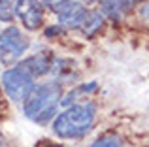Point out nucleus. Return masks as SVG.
I'll list each match as a JSON object with an SVG mask.
<instances>
[{
    "label": "nucleus",
    "mask_w": 149,
    "mask_h": 147,
    "mask_svg": "<svg viewBox=\"0 0 149 147\" xmlns=\"http://www.w3.org/2000/svg\"><path fill=\"white\" fill-rule=\"evenodd\" d=\"M96 106L93 102H79L66 107L53 119V132L61 140H79L95 126Z\"/></svg>",
    "instance_id": "obj_1"
},
{
    "label": "nucleus",
    "mask_w": 149,
    "mask_h": 147,
    "mask_svg": "<svg viewBox=\"0 0 149 147\" xmlns=\"http://www.w3.org/2000/svg\"><path fill=\"white\" fill-rule=\"evenodd\" d=\"M62 100V87L58 81H45L34 87L29 98L23 102V111L26 119L36 125H47L57 113Z\"/></svg>",
    "instance_id": "obj_2"
},
{
    "label": "nucleus",
    "mask_w": 149,
    "mask_h": 147,
    "mask_svg": "<svg viewBox=\"0 0 149 147\" xmlns=\"http://www.w3.org/2000/svg\"><path fill=\"white\" fill-rule=\"evenodd\" d=\"M34 87H36L34 77L19 64L13 68H8L2 74V89L6 96L13 102H25L29 94L34 91Z\"/></svg>",
    "instance_id": "obj_3"
},
{
    "label": "nucleus",
    "mask_w": 149,
    "mask_h": 147,
    "mask_svg": "<svg viewBox=\"0 0 149 147\" xmlns=\"http://www.w3.org/2000/svg\"><path fill=\"white\" fill-rule=\"evenodd\" d=\"M26 47H29V40L21 28L10 25L0 32V60L2 62L17 60L19 57L25 55Z\"/></svg>",
    "instance_id": "obj_4"
},
{
    "label": "nucleus",
    "mask_w": 149,
    "mask_h": 147,
    "mask_svg": "<svg viewBox=\"0 0 149 147\" xmlns=\"http://www.w3.org/2000/svg\"><path fill=\"white\" fill-rule=\"evenodd\" d=\"M15 15L21 19L26 30H38L44 23V8L40 0H17Z\"/></svg>",
    "instance_id": "obj_5"
},
{
    "label": "nucleus",
    "mask_w": 149,
    "mask_h": 147,
    "mask_svg": "<svg viewBox=\"0 0 149 147\" xmlns=\"http://www.w3.org/2000/svg\"><path fill=\"white\" fill-rule=\"evenodd\" d=\"M53 62H55L53 53L45 49V51H38V53H34V55H30L29 59L21 60L19 66L25 68V70L36 79V77H42V76H45V74H49L51 68H53Z\"/></svg>",
    "instance_id": "obj_6"
},
{
    "label": "nucleus",
    "mask_w": 149,
    "mask_h": 147,
    "mask_svg": "<svg viewBox=\"0 0 149 147\" xmlns=\"http://www.w3.org/2000/svg\"><path fill=\"white\" fill-rule=\"evenodd\" d=\"M87 13H89L87 8H85L81 2H76L72 10H68L64 15L58 17V21H61V25L64 26V28H81V25L85 23Z\"/></svg>",
    "instance_id": "obj_7"
},
{
    "label": "nucleus",
    "mask_w": 149,
    "mask_h": 147,
    "mask_svg": "<svg viewBox=\"0 0 149 147\" xmlns=\"http://www.w3.org/2000/svg\"><path fill=\"white\" fill-rule=\"evenodd\" d=\"M104 15L100 13V11H89L87 17H85V23L81 25V32H83V36L87 38H95L96 34L102 30V26H104Z\"/></svg>",
    "instance_id": "obj_8"
},
{
    "label": "nucleus",
    "mask_w": 149,
    "mask_h": 147,
    "mask_svg": "<svg viewBox=\"0 0 149 147\" xmlns=\"http://www.w3.org/2000/svg\"><path fill=\"white\" fill-rule=\"evenodd\" d=\"M95 89H96V83H95V81H91L89 85L87 83H85V85H79V87L72 89V91H70L68 94L61 100V104H62V106H66V107H70V104H72V102L79 100L81 96H85V98H87V94H89V92H93Z\"/></svg>",
    "instance_id": "obj_9"
},
{
    "label": "nucleus",
    "mask_w": 149,
    "mask_h": 147,
    "mask_svg": "<svg viewBox=\"0 0 149 147\" xmlns=\"http://www.w3.org/2000/svg\"><path fill=\"white\" fill-rule=\"evenodd\" d=\"M100 13L104 15V17L111 19V21H121V17H123V10L119 8V4L115 2V0H100Z\"/></svg>",
    "instance_id": "obj_10"
},
{
    "label": "nucleus",
    "mask_w": 149,
    "mask_h": 147,
    "mask_svg": "<svg viewBox=\"0 0 149 147\" xmlns=\"http://www.w3.org/2000/svg\"><path fill=\"white\" fill-rule=\"evenodd\" d=\"M89 147H125V144H123V138H121L119 134L106 132V134H102V136L96 138Z\"/></svg>",
    "instance_id": "obj_11"
},
{
    "label": "nucleus",
    "mask_w": 149,
    "mask_h": 147,
    "mask_svg": "<svg viewBox=\"0 0 149 147\" xmlns=\"http://www.w3.org/2000/svg\"><path fill=\"white\" fill-rule=\"evenodd\" d=\"M15 6H17V0H0V21L2 23L13 21Z\"/></svg>",
    "instance_id": "obj_12"
},
{
    "label": "nucleus",
    "mask_w": 149,
    "mask_h": 147,
    "mask_svg": "<svg viewBox=\"0 0 149 147\" xmlns=\"http://www.w3.org/2000/svg\"><path fill=\"white\" fill-rule=\"evenodd\" d=\"M76 2H77V0H49L45 6H47L53 13H57L58 17H61V15H64L68 10H72Z\"/></svg>",
    "instance_id": "obj_13"
},
{
    "label": "nucleus",
    "mask_w": 149,
    "mask_h": 147,
    "mask_svg": "<svg viewBox=\"0 0 149 147\" xmlns=\"http://www.w3.org/2000/svg\"><path fill=\"white\" fill-rule=\"evenodd\" d=\"M64 26L58 23V25H53V26H47L45 28V38H51V36H58V34H64Z\"/></svg>",
    "instance_id": "obj_14"
},
{
    "label": "nucleus",
    "mask_w": 149,
    "mask_h": 147,
    "mask_svg": "<svg viewBox=\"0 0 149 147\" xmlns=\"http://www.w3.org/2000/svg\"><path fill=\"white\" fill-rule=\"evenodd\" d=\"M117 4H119V8L123 10V13H127V11H130L132 8H134L136 0H115Z\"/></svg>",
    "instance_id": "obj_15"
},
{
    "label": "nucleus",
    "mask_w": 149,
    "mask_h": 147,
    "mask_svg": "<svg viewBox=\"0 0 149 147\" xmlns=\"http://www.w3.org/2000/svg\"><path fill=\"white\" fill-rule=\"evenodd\" d=\"M38 147H64V145H61V144H51V141H40V145Z\"/></svg>",
    "instance_id": "obj_16"
},
{
    "label": "nucleus",
    "mask_w": 149,
    "mask_h": 147,
    "mask_svg": "<svg viewBox=\"0 0 149 147\" xmlns=\"http://www.w3.org/2000/svg\"><path fill=\"white\" fill-rule=\"evenodd\" d=\"M140 13H142V17H146V19H149V2L146 4V6L140 10Z\"/></svg>",
    "instance_id": "obj_17"
},
{
    "label": "nucleus",
    "mask_w": 149,
    "mask_h": 147,
    "mask_svg": "<svg viewBox=\"0 0 149 147\" xmlns=\"http://www.w3.org/2000/svg\"><path fill=\"white\" fill-rule=\"evenodd\" d=\"M0 147H6V140H4V136H2V132H0Z\"/></svg>",
    "instance_id": "obj_18"
},
{
    "label": "nucleus",
    "mask_w": 149,
    "mask_h": 147,
    "mask_svg": "<svg viewBox=\"0 0 149 147\" xmlns=\"http://www.w3.org/2000/svg\"><path fill=\"white\" fill-rule=\"evenodd\" d=\"M85 2H87V4H89V2H95V0H85ZM98 2H100V0H98Z\"/></svg>",
    "instance_id": "obj_19"
},
{
    "label": "nucleus",
    "mask_w": 149,
    "mask_h": 147,
    "mask_svg": "<svg viewBox=\"0 0 149 147\" xmlns=\"http://www.w3.org/2000/svg\"><path fill=\"white\" fill-rule=\"evenodd\" d=\"M42 2H45V4H47V2H49V0H42Z\"/></svg>",
    "instance_id": "obj_20"
}]
</instances>
